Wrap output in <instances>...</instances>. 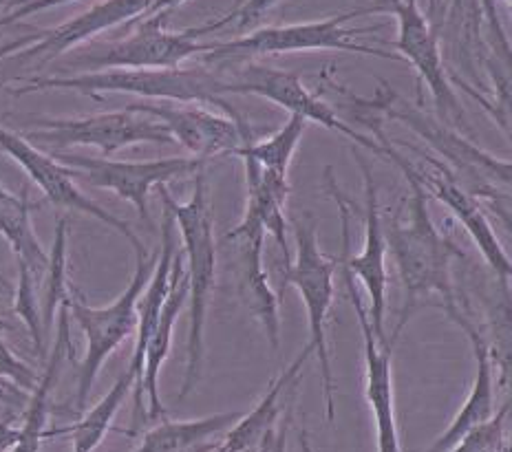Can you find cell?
<instances>
[{"label": "cell", "instance_id": "39", "mask_svg": "<svg viewBox=\"0 0 512 452\" xmlns=\"http://www.w3.org/2000/svg\"><path fill=\"white\" fill-rule=\"evenodd\" d=\"M506 3H510V0H506Z\"/></svg>", "mask_w": 512, "mask_h": 452}, {"label": "cell", "instance_id": "25", "mask_svg": "<svg viewBox=\"0 0 512 452\" xmlns=\"http://www.w3.org/2000/svg\"><path fill=\"white\" fill-rule=\"evenodd\" d=\"M243 413H217L204 419H186V422H168L148 430L142 444L133 452H212L217 446L212 444V437L221 433L237 422Z\"/></svg>", "mask_w": 512, "mask_h": 452}, {"label": "cell", "instance_id": "11", "mask_svg": "<svg viewBox=\"0 0 512 452\" xmlns=\"http://www.w3.org/2000/svg\"><path fill=\"white\" fill-rule=\"evenodd\" d=\"M34 124L38 126L36 131L23 135L31 144L38 142L56 148L93 146L102 155H111L135 144H175L166 126L159 124L155 117L128 109L76 117V120L40 117Z\"/></svg>", "mask_w": 512, "mask_h": 452}, {"label": "cell", "instance_id": "38", "mask_svg": "<svg viewBox=\"0 0 512 452\" xmlns=\"http://www.w3.org/2000/svg\"><path fill=\"white\" fill-rule=\"evenodd\" d=\"M5 3H14V0H0V5H5Z\"/></svg>", "mask_w": 512, "mask_h": 452}, {"label": "cell", "instance_id": "21", "mask_svg": "<svg viewBox=\"0 0 512 452\" xmlns=\"http://www.w3.org/2000/svg\"><path fill=\"white\" fill-rule=\"evenodd\" d=\"M448 318H451L455 325L466 333L468 340H471L473 358H475V378H473L471 393H468L460 413L455 415L451 426H448L444 433L433 441V446L426 452H442L446 448H451L455 441L466 433V430H471L477 424H484L486 419L493 417L497 411L493 349L488 347L484 333L473 325V320L468 318V314H464L460 307L451 311Z\"/></svg>", "mask_w": 512, "mask_h": 452}, {"label": "cell", "instance_id": "2", "mask_svg": "<svg viewBox=\"0 0 512 452\" xmlns=\"http://www.w3.org/2000/svg\"><path fill=\"white\" fill-rule=\"evenodd\" d=\"M159 201L170 210L175 219V228L184 241L186 254V278H188V344H186V375L181 384L179 400L195 389L204 362V331L210 305V294L215 287L217 274V243H215V219L208 195V181L204 172H197L192 197L179 203L166 186H159Z\"/></svg>", "mask_w": 512, "mask_h": 452}, {"label": "cell", "instance_id": "3", "mask_svg": "<svg viewBox=\"0 0 512 452\" xmlns=\"http://www.w3.org/2000/svg\"><path fill=\"white\" fill-rule=\"evenodd\" d=\"M25 86L9 89L12 95L38 91H78L91 98L102 93L140 95L157 102H212L219 104L226 95V75L208 69H104L78 75H36L18 78Z\"/></svg>", "mask_w": 512, "mask_h": 452}, {"label": "cell", "instance_id": "6", "mask_svg": "<svg viewBox=\"0 0 512 452\" xmlns=\"http://www.w3.org/2000/svg\"><path fill=\"white\" fill-rule=\"evenodd\" d=\"M325 190L327 195L336 201L338 214H340V228H343V252L338 256V269L343 272V281L347 285V294L354 307L356 320L362 331V340H365V395L371 408L373 422H376V437H378V452H402L400 446V433H398V419H396V402H393V344H380L376 333H373L371 320L362 298L356 289V276L349 272L347 267V252H349V221H351V201L343 195L334 179V170H325Z\"/></svg>", "mask_w": 512, "mask_h": 452}, {"label": "cell", "instance_id": "4", "mask_svg": "<svg viewBox=\"0 0 512 452\" xmlns=\"http://www.w3.org/2000/svg\"><path fill=\"white\" fill-rule=\"evenodd\" d=\"M373 106H378L393 120L409 126L413 133H418L426 144H431L437 153L444 159H448V170L460 181V186L471 192L473 197H486L497 206L504 214L506 225H510V214L504 212V208L510 210V161L497 159L490 153H484L482 148L468 142L460 133H455L453 128H448L440 122L431 120L429 115H424L420 109H415L409 102L398 100L391 89H380L378 98L371 100Z\"/></svg>", "mask_w": 512, "mask_h": 452}, {"label": "cell", "instance_id": "30", "mask_svg": "<svg viewBox=\"0 0 512 452\" xmlns=\"http://www.w3.org/2000/svg\"><path fill=\"white\" fill-rule=\"evenodd\" d=\"M279 3H281V0H245V3L239 9H234V12L219 18L217 23L212 20V23H208L204 27H195L192 31H195L197 36H201V34H215V31H219L223 27H232L237 31L252 29V27L259 25L263 16Z\"/></svg>", "mask_w": 512, "mask_h": 452}, {"label": "cell", "instance_id": "16", "mask_svg": "<svg viewBox=\"0 0 512 452\" xmlns=\"http://www.w3.org/2000/svg\"><path fill=\"white\" fill-rule=\"evenodd\" d=\"M230 113L223 117L201 106H175V102H131L128 111L151 115L173 137V142L188 148L192 155L208 159L212 155H234L245 137L252 135V128L243 117L228 106L221 104Z\"/></svg>", "mask_w": 512, "mask_h": 452}, {"label": "cell", "instance_id": "34", "mask_svg": "<svg viewBox=\"0 0 512 452\" xmlns=\"http://www.w3.org/2000/svg\"><path fill=\"white\" fill-rule=\"evenodd\" d=\"M186 0H153V5L148 7V12L140 18H151V16H168V12H173L175 7L184 5Z\"/></svg>", "mask_w": 512, "mask_h": 452}, {"label": "cell", "instance_id": "27", "mask_svg": "<svg viewBox=\"0 0 512 452\" xmlns=\"http://www.w3.org/2000/svg\"><path fill=\"white\" fill-rule=\"evenodd\" d=\"M307 124L309 122L303 120V117L290 115V120L285 122V126L279 128V131L270 135L268 139H263V142H252V135L245 137L243 144L234 150V155L239 159H250L256 166L274 172V175L287 177V170H290L292 157L307 131Z\"/></svg>", "mask_w": 512, "mask_h": 452}, {"label": "cell", "instance_id": "19", "mask_svg": "<svg viewBox=\"0 0 512 452\" xmlns=\"http://www.w3.org/2000/svg\"><path fill=\"white\" fill-rule=\"evenodd\" d=\"M312 355L314 349L307 342L290 367L279 378L272 380L270 389L261 397V402L248 415H241L228 428L226 441L212 452H270L274 441H279L281 433H285V428H279V433H274L279 417L283 415V395L301 382L303 367Z\"/></svg>", "mask_w": 512, "mask_h": 452}, {"label": "cell", "instance_id": "24", "mask_svg": "<svg viewBox=\"0 0 512 452\" xmlns=\"http://www.w3.org/2000/svg\"><path fill=\"white\" fill-rule=\"evenodd\" d=\"M31 210H34V206L29 203L27 192L14 195L0 184V234L12 245L18 258V272H27L34 278V283L40 285L47 272L49 254L42 250L34 232Z\"/></svg>", "mask_w": 512, "mask_h": 452}, {"label": "cell", "instance_id": "33", "mask_svg": "<svg viewBox=\"0 0 512 452\" xmlns=\"http://www.w3.org/2000/svg\"><path fill=\"white\" fill-rule=\"evenodd\" d=\"M38 40H40V31H34V34H27V36H20V38H14L9 42H3V45H0V62H3L5 58H12L14 53L31 47Z\"/></svg>", "mask_w": 512, "mask_h": 452}, {"label": "cell", "instance_id": "15", "mask_svg": "<svg viewBox=\"0 0 512 452\" xmlns=\"http://www.w3.org/2000/svg\"><path fill=\"white\" fill-rule=\"evenodd\" d=\"M223 243L232 250L230 269L237 278V294L243 307L250 311L254 320L263 327L272 349L279 351L281 344V316H279V296L272 292L268 272L263 265L265 250V230L252 210L245 208L243 219L223 234Z\"/></svg>", "mask_w": 512, "mask_h": 452}, {"label": "cell", "instance_id": "12", "mask_svg": "<svg viewBox=\"0 0 512 452\" xmlns=\"http://www.w3.org/2000/svg\"><path fill=\"white\" fill-rule=\"evenodd\" d=\"M223 75H226V93L256 95V98L270 100L276 106H281V109L290 111V115H298L307 122L325 126L327 131L343 135L349 142L382 157V146L376 139L358 133L356 128H351L347 122L340 120L332 106L325 100H320V95H316L314 91H309L296 73L261 67V64H243V67Z\"/></svg>", "mask_w": 512, "mask_h": 452}, {"label": "cell", "instance_id": "28", "mask_svg": "<svg viewBox=\"0 0 512 452\" xmlns=\"http://www.w3.org/2000/svg\"><path fill=\"white\" fill-rule=\"evenodd\" d=\"M69 221L60 219L56 225V236H53V250L49 254V265L45 278H42V331H49L56 318V311L69 296V281H67V234Z\"/></svg>", "mask_w": 512, "mask_h": 452}, {"label": "cell", "instance_id": "26", "mask_svg": "<svg viewBox=\"0 0 512 452\" xmlns=\"http://www.w3.org/2000/svg\"><path fill=\"white\" fill-rule=\"evenodd\" d=\"M135 386V378L131 371H124L120 378L115 380V384L109 389L102 400L95 404L91 411H87L80 422H76L73 426L67 428H60V430H53V433H47V437L51 435H69L71 437V444H73V452H93L98 448L106 433L111 430L113 419L120 411L126 395L133 391Z\"/></svg>", "mask_w": 512, "mask_h": 452}, {"label": "cell", "instance_id": "31", "mask_svg": "<svg viewBox=\"0 0 512 452\" xmlns=\"http://www.w3.org/2000/svg\"><path fill=\"white\" fill-rule=\"evenodd\" d=\"M3 329H7V325L3 320H0V331H3ZM0 378L14 382L16 386H20V389H25L29 393L38 382L36 371L31 369L29 364L20 360L18 355L7 347L3 338H0Z\"/></svg>", "mask_w": 512, "mask_h": 452}, {"label": "cell", "instance_id": "37", "mask_svg": "<svg viewBox=\"0 0 512 452\" xmlns=\"http://www.w3.org/2000/svg\"><path fill=\"white\" fill-rule=\"evenodd\" d=\"M0 289H5V292H12V285H9V283L5 281L3 274H0Z\"/></svg>", "mask_w": 512, "mask_h": 452}, {"label": "cell", "instance_id": "18", "mask_svg": "<svg viewBox=\"0 0 512 452\" xmlns=\"http://www.w3.org/2000/svg\"><path fill=\"white\" fill-rule=\"evenodd\" d=\"M356 161L362 170V179H365V197H367L365 245H362V252L358 256H351L347 252V267L351 274L358 276V281L369 294V320H371L373 333H376L380 344H389L398 340L396 338L389 340L387 329H384L389 274H387V241H384V230H382V210L378 203V192H376V184H373L369 164L358 153H356Z\"/></svg>", "mask_w": 512, "mask_h": 452}, {"label": "cell", "instance_id": "8", "mask_svg": "<svg viewBox=\"0 0 512 452\" xmlns=\"http://www.w3.org/2000/svg\"><path fill=\"white\" fill-rule=\"evenodd\" d=\"M296 261L283 267V285H292L307 307L309 320V344L320 364V378H323L327 419L334 422V373L332 358H329L327 344V320L329 309L334 305V276L338 269L336 258H329L320 252L316 223L312 219L298 221L296 228Z\"/></svg>", "mask_w": 512, "mask_h": 452}, {"label": "cell", "instance_id": "36", "mask_svg": "<svg viewBox=\"0 0 512 452\" xmlns=\"http://www.w3.org/2000/svg\"><path fill=\"white\" fill-rule=\"evenodd\" d=\"M298 446H301L303 452H316L312 446H309V441H307V435H305V433L298 435Z\"/></svg>", "mask_w": 512, "mask_h": 452}, {"label": "cell", "instance_id": "10", "mask_svg": "<svg viewBox=\"0 0 512 452\" xmlns=\"http://www.w3.org/2000/svg\"><path fill=\"white\" fill-rule=\"evenodd\" d=\"M62 166L73 170V179H82L93 188L115 192L117 197L133 203V208L148 225H153L148 212V195L155 186L168 181L197 175L206 159L201 157H166L151 161H113L104 157H87L76 153H56Z\"/></svg>", "mask_w": 512, "mask_h": 452}, {"label": "cell", "instance_id": "22", "mask_svg": "<svg viewBox=\"0 0 512 452\" xmlns=\"http://www.w3.org/2000/svg\"><path fill=\"white\" fill-rule=\"evenodd\" d=\"M188 303V278L186 267L175 254L173 267H170V283L168 294L159 311L157 325L148 338L144 353V375H142V391L148 397V413L146 417L159 419L166 417V408L159 397V373H162L164 362L170 353V342H173V327L181 314V309Z\"/></svg>", "mask_w": 512, "mask_h": 452}, {"label": "cell", "instance_id": "1", "mask_svg": "<svg viewBox=\"0 0 512 452\" xmlns=\"http://www.w3.org/2000/svg\"><path fill=\"white\" fill-rule=\"evenodd\" d=\"M371 128L373 139L382 146V157L402 170L411 188V197L402 199L400 206L389 212L387 223L382 221L384 241H387V250H391L393 261H396L404 289L402 314L391 336L398 340L422 298L437 294L442 298L446 314L460 307L453 292L451 267L455 258H464V252L435 228L429 214V203H426V190L415 177V166L391 146L380 124H371Z\"/></svg>", "mask_w": 512, "mask_h": 452}, {"label": "cell", "instance_id": "20", "mask_svg": "<svg viewBox=\"0 0 512 452\" xmlns=\"http://www.w3.org/2000/svg\"><path fill=\"white\" fill-rule=\"evenodd\" d=\"M151 5L153 0H102V3L93 5L87 12L67 20V23L53 29H42L40 40L31 47L14 53V58H42V62H51L69 49L84 45V42L102 34L106 29L128 23V20H137L148 12Z\"/></svg>", "mask_w": 512, "mask_h": 452}, {"label": "cell", "instance_id": "17", "mask_svg": "<svg viewBox=\"0 0 512 452\" xmlns=\"http://www.w3.org/2000/svg\"><path fill=\"white\" fill-rule=\"evenodd\" d=\"M420 155L426 157V164L433 166V170L415 168V177H418L420 186L424 190H429L437 201L444 203V206L462 221L464 230L479 247V252H482L488 267L493 269L501 285L508 287L510 274H512L510 256L504 250V245L499 243L497 234L493 232V225H490V221L486 219L479 201L471 195V192H466L460 184H457L455 177L451 175V170H448L444 164H440V161H435L433 157L424 153Z\"/></svg>", "mask_w": 512, "mask_h": 452}, {"label": "cell", "instance_id": "13", "mask_svg": "<svg viewBox=\"0 0 512 452\" xmlns=\"http://www.w3.org/2000/svg\"><path fill=\"white\" fill-rule=\"evenodd\" d=\"M0 150L12 157L16 164L27 172L29 179L45 192V197L53 206L62 210L82 212L87 214V217L98 219L106 228L122 234L124 239L133 245L135 254H146L144 243L140 241V236L133 232L128 221L115 217L109 210H104L100 203H95L93 199L84 195L76 186V181H73V170L62 166L56 157L42 153L34 144L27 142L23 135L7 131L3 126H0Z\"/></svg>", "mask_w": 512, "mask_h": 452}, {"label": "cell", "instance_id": "29", "mask_svg": "<svg viewBox=\"0 0 512 452\" xmlns=\"http://www.w3.org/2000/svg\"><path fill=\"white\" fill-rule=\"evenodd\" d=\"M510 404L506 402L497 408L495 415L486 419L484 424H477L455 441L451 448L442 452H510V441L506 435Z\"/></svg>", "mask_w": 512, "mask_h": 452}, {"label": "cell", "instance_id": "14", "mask_svg": "<svg viewBox=\"0 0 512 452\" xmlns=\"http://www.w3.org/2000/svg\"><path fill=\"white\" fill-rule=\"evenodd\" d=\"M376 12H391L398 20V38L393 49L400 58L409 60L418 71L420 82L426 84L442 122H464V111L457 100L451 80H448L437 36L429 18L418 7V0H384L373 7Z\"/></svg>", "mask_w": 512, "mask_h": 452}, {"label": "cell", "instance_id": "9", "mask_svg": "<svg viewBox=\"0 0 512 452\" xmlns=\"http://www.w3.org/2000/svg\"><path fill=\"white\" fill-rule=\"evenodd\" d=\"M166 16L137 18V29L131 36L115 42H102L82 49L78 56L64 60L67 69L104 71V69H177L181 62L206 53L208 45L197 42L192 29H164Z\"/></svg>", "mask_w": 512, "mask_h": 452}, {"label": "cell", "instance_id": "32", "mask_svg": "<svg viewBox=\"0 0 512 452\" xmlns=\"http://www.w3.org/2000/svg\"><path fill=\"white\" fill-rule=\"evenodd\" d=\"M67 3H73V0H25V3L20 5L16 12L0 18V27L18 23V20H23L25 16H34L38 12H45V9L60 7V5H67Z\"/></svg>", "mask_w": 512, "mask_h": 452}, {"label": "cell", "instance_id": "35", "mask_svg": "<svg viewBox=\"0 0 512 452\" xmlns=\"http://www.w3.org/2000/svg\"><path fill=\"white\" fill-rule=\"evenodd\" d=\"M18 439V426L12 422H0V452H9Z\"/></svg>", "mask_w": 512, "mask_h": 452}, {"label": "cell", "instance_id": "5", "mask_svg": "<svg viewBox=\"0 0 512 452\" xmlns=\"http://www.w3.org/2000/svg\"><path fill=\"white\" fill-rule=\"evenodd\" d=\"M376 12L373 7L356 9V12H345L338 16H329L325 20H314V23H296L283 27H265L256 29L248 36H239L223 42H210L206 51L208 64L245 60L254 56H283V53H298V51H349L360 53V56H373L384 60H402L398 53L382 51L378 47L358 42V36L376 31L371 27L365 29H347L345 25L354 16H362Z\"/></svg>", "mask_w": 512, "mask_h": 452}, {"label": "cell", "instance_id": "23", "mask_svg": "<svg viewBox=\"0 0 512 452\" xmlns=\"http://www.w3.org/2000/svg\"><path fill=\"white\" fill-rule=\"evenodd\" d=\"M69 309L67 300L58 309V331L56 342L49 353V360L45 364V371L38 378L36 386L29 393V400L25 404V417L23 424L18 426V439L9 452H40L42 439H47V417L51 406V391L58 382V375L62 371L64 355L71 351V336H69Z\"/></svg>", "mask_w": 512, "mask_h": 452}, {"label": "cell", "instance_id": "7", "mask_svg": "<svg viewBox=\"0 0 512 452\" xmlns=\"http://www.w3.org/2000/svg\"><path fill=\"white\" fill-rule=\"evenodd\" d=\"M135 274L131 283L124 292L117 296L111 305L106 307H89L84 303V296L78 294V289L69 285L67 296V309L69 316L78 322L84 338H87V353L80 362V378H78V395H76V408L84 411L91 389L106 358L120 347V344L131 336L137 327V303L144 294L151 278L157 254H135Z\"/></svg>", "mask_w": 512, "mask_h": 452}]
</instances>
